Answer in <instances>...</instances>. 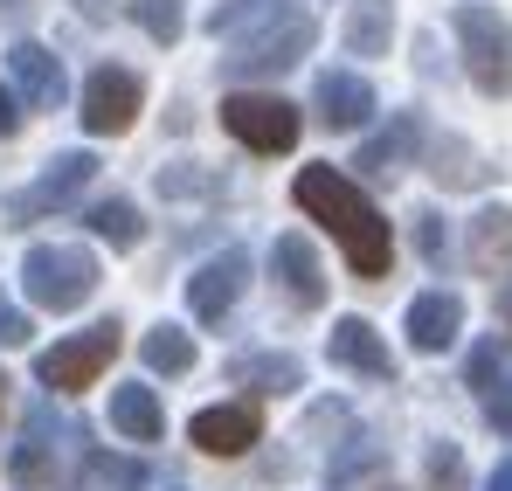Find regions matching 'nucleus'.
<instances>
[{"label": "nucleus", "mask_w": 512, "mask_h": 491, "mask_svg": "<svg viewBox=\"0 0 512 491\" xmlns=\"http://www.w3.org/2000/svg\"><path fill=\"white\" fill-rule=\"evenodd\" d=\"M284 7H291V0H229V7L208 14V28H215V35H243L250 21H270V14H284Z\"/></svg>", "instance_id": "24"}, {"label": "nucleus", "mask_w": 512, "mask_h": 491, "mask_svg": "<svg viewBox=\"0 0 512 491\" xmlns=\"http://www.w3.org/2000/svg\"><path fill=\"white\" fill-rule=\"evenodd\" d=\"M77 7H84L90 21H97V14H104V7H111V0H77Z\"/></svg>", "instance_id": "36"}, {"label": "nucleus", "mask_w": 512, "mask_h": 491, "mask_svg": "<svg viewBox=\"0 0 512 491\" xmlns=\"http://www.w3.org/2000/svg\"><path fill=\"white\" fill-rule=\"evenodd\" d=\"M506 256H512V215L506 208H485V215L471 222V263H478V270H499Z\"/></svg>", "instance_id": "20"}, {"label": "nucleus", "mask_w": 512, "mask_h": 491, "mask_svg": "<svg viewBox=\"0 0 512 491\" xmlns=\"http://www.w3.org/2000/svg\"><path fill=\"white\" fill-rule=\"evenodd\" d=\"M450 21H457L471 83H478L485 97H512V21L499 14V7H478V0H464Z\"/></svg>", "instance_id": "3"}, {"label": "nucleus", "mask_w": 512, "mask_h": 491, "mask_svg": "<svg viewBox=\"0 0 512 491\" xmlns=\"http://www.w3.org/2000/svg\"><path fill=\"white\" fill-rule=\"evenodd\" d=\"M340 42L353 56H388V42H395V0H353Z\"/></svg>", "instance_id": "16"}, {"label": "nucleus", "mask_w": 512, "mask_h": 491, "mask_svg": "<svg viewBox=\"0 0 512 491\" xmlns=\"http://www.w3.org/2000/svg\"><path fill=\"white\" fill-rule=\"evenodd\" d=\"M298 374H305V367H298L291 353H256V360L236 367V381H256L263 395H291V388H298Z\"/></svg>", "instance_id": "22"}, {"label": "nucleus", "mask_w": 512, "mask_h": 491, "mask_svg": "<svg viewBox=\"0 0 512 491\" xmlns=\"http://www.w3.org/2000/svg\"><path fill=\"white\" fill-rule=\"evenodd\" d=\"M90 229H97V236H104L111 249H132L139 236H146V222H139V208H132V201H118V194L90 208Z\"/></svg>", "instance_id": "21"}, {"label": "nucleus", "mask_w": 512, "mask_h": 491, "mask_svg": "<svg viewBox=\"0 0 512 491\" xmlns=\"http://www.w3.org/2000/svg\"><path fill=\"white\" fill-rule=\"evenodd\" d=\"M28 312H21V305H7V298H0V346H28Z\"/></svg>", "instance_id": "31"}, {"label": "nucleus", "mask_w": 512, "mask_h": 491, "mask_svg": "<svg viewBox=\"0 0 512 491\" xmlns=\"http://www.w3.org/2000/svg\"><path fill=\"white\" fill-rule=\"evenodd\" d=\"M0 402H7V374H0Z\"/></svg>", "instance_id": "38"}, {"label": "nucleus", "mask_w": 512, "mask_h": 491, "mask_svg": "<svg viewBox=\"0 0 512 491\" xmlns=\"http://www.w3.org/2000/svg\"><path fill=\"white\" fill-rule=\"evenodd\" d=\"M429 485L464 491V457H457V443H436V450H429Z\"/></svg>", "instance_id": "28"}, {"label": "nucleus", "mask_w": 512, "mask_h": 491, "mask_svg": "<svg viewBox=\"0 0 512 491\" xmlns=\"http://www.w3.org/2000/svg\"><path fill=\"white\" fill-rule=\"evenodd\" d=\"M111 429L132 436V443H153V436L167 429L160 395H153V388H111Z\"/></svg>", "instance_id": "17"}, {"label": "nucleus", "mask_w": 512, "mask_h": 491, "mask_svg": "<svg viewBox=\"0 0 512 491\" xmlns=\"http://www.w3.org/2000/svg\"><path fill=\"white\" fill-rule=\"evenodd\" d=\"M49 429H56V415H49V409L28 415V436L14 443V478H21V485H49V450H56Z\"/></svg>", "instance_id": "18"}, {"label": "nucleus", "mask_w": 512, "mask_h": 491, "mask_svg": "<svg viewBox=\"0 0 512 491\" xmlns=\"http://www.w3.org/2000/svg\"><path fill=\"white\" fill-rule=\"evenodd\" d=\"M326 353H333L340 367H353V374H367V381H388V374H395L388 339L367 326V319H340V326H333V339H326Z\"/></svg>", "instance_id": "13"}, {"label": "nucleus", "mask_w": 512, "mask_h": 491, "mask_svg": "<svg viewBox=\"0 0 512 491\" xmlns=\"http://www.w3.org/2000/svg\"><path fill=\"white\" fill-rule=\"evenodd\" d=\"M132 21L153 35V42H180V0H132Z\"/></svg>", "instance_id": "25"}, {"label": "nucleus", "mask_w": 512, "mask_h": 491, "mask_svg": "<svg viewBox=\"0 0 512 491\" xmlns=\"http://www.w3.org/2000/svg\"><path fill=\"white\" fill-rule=\"evenodd\" d=\"M367 118H374V90H367V77L326 70V77H319V125H326V132H353V125H367Z\"/></svg>", "instance_id": "14"}, {"label": "nucleus", "mask_w": 512, "mask_h": 491, "mask_svg": "<svg viewBox=\"0 0 512 491\" xmlns=\"http://www.w3.org/2000/svg\"><path fill=\"white\" fill-rule=\"evenodd\" d=\"M111 353H118V326H90V332H77V339H56V346L35 360V374H42L49 388L77 395V388H90V381L111 367Z\"/></svg>", "instance_id": "6"}, {"label": "nucleus", "mask_w": 512, "mask_h": 491, "mask_svg": "<svg viewBox=\"0 0 512 491\" xmlns=\"http://www.w3.org/2000/svg\"><path fill=\"white\" fill-rule=\"evenodd\" d=\"M14 132H21V111H14V97L0 90V139H14Z\"/></svg>", "instance_id": "34"}, {"label": "nucleus", "mask_w": 512, "mask_h": 491, "mask_svg": "<svg viewBox=\"0 0 512 491\" xmlns=\"http://www.w3.org/2000/svg\"><path fill=\"white\" fill-rule=\"evenodd\" d=\"M90 180H97V160L90 153H56V160L42 166V180L14 201V215H42V208H63V201H77Z\"/></svg>", "instance_id": "11"}, {"label": "nucleus", "mask_w": 512, "mask_h": 491, "mask_svg": "<svg viewBox=\"0 0 512 491\" xmlns=\"http://www.w3.org/2000/svg\"><path fill=\"white\" fill-rule=\"evenodd\" d=\"M243 284H250V256H243V249H222V256H208V263L194 270V284H187V305H194V319H222V312L243 298Z\"/></svg>", "instance_id": "8"}, {"label": "nucleus", "mask_w": 512, "mask_h": 491, "mask_svg": "<svg viewBox=\"0 0 512 491\" xmlns=\"http://www.w3.org/2000/svg\"><path fill=\"white\" fill-rule=\"evenodd\" d=\"M35 14V0H0V28H21Z\"/></svg>", "instance_id": "33"}, {"label": "nucleus", "mask_w": 512, "mask_h": 491, "mask_svg": "<svg viewBox=\"0 0 512 491\" xmlns=\"http://www.w3.org/2000/svg\"><path fill=\"white\" fill-rule=\"evenodd\" d=\"M499 319H512V284H506V291H499Z\"/></svg>", "instance_id": "37"}, {"label": "nucleus", "mask_w": 512, "mask_h": 491, "mask_svg": "<svg viewBox=\"0 0 512 491\" xmlns=\"http://www.w3.org/2000/svg\"><path fill=\"white\" fill-rule=\"evenodd\" d=\"M139 77L132 70H118V63H97L84 83V125L97 139H118V132H132V118H139Z\"/></svg>", "instance_id": "7"}, {"label": "nucleus", "mask_w": 512, "mask_h": 491, "mask_svg": "<svg viewBox=\"0 0 512 491\" xmlns=\"http://www.w3.org/2000/svg\"><path fill=\"white\" fill-rule=\"evenodd\" d=\"M464 326V298L457 291H423L416 305H409V339H416V353H443L450 339Z\"/></svg>", "instance_id": "15"}, {"label": "nucleus", "mask_w": 512, "mask_h": 491, "mask_svg": "<svg viewBox=\"0 0 512 491\" xmlns=\"http://www.w3.org/2000/svg\"><path fill=\"white\" fill-rule=\"evenodd\" d=\"M160 194H215V173H187V166H160Z\"/></svg>", "instance_id": "29"}, {"label": "nucleus", "mask_w": 512, "mask_h": 491, "mask_svg": "<svg viewBox=\"0 0 512 491\" xmlns=\"http://www.w3.org/2000/svg\"><path fill=\"white\" fill-rule=\"evenodd\" d=\"M471 388H485V395L499 388V339H485V346L471 353Z\"/></svg>", "instance_id": "30"}, {"label": "nucleus", "mask_w": 512, "mask_h": 491, "mask_svg": "<svg viewBox=\"0 0 512 491\" xmlns=\"http://www.w3.org/2000/svg\"><path fill=\"white\" fill-rule=\"evenodd\" d=\"M312 42H319V21H312V14H284L277 28L250 35V42L229 56V77H284L291 63L312 56Z\"/></svg>", "instance_id": "4"}, {"label": "nucleus", "mask_w": 512, "mask_h": 491, "mask_svg": "<svg viewBox=\"0 0 512 491\" xmlns=\"http://www.w3.org/2000/svg\"><path fill=\"white\" fill-rule=\"evenodd\" d=\"M270 270H277V284H284L291 305H305V312L326 305V270H319V256H312L305 236H277L270 243Z\"/></svg>", "instance_id": "9"}, {"label": "nucleus", "mask_w": 512, "mask_h": 491, "mask_svg": "<svg viewBox=\"0 0 512 491\" xmlns=\"http://www.w3.org/2000/svg\"><path fill=\"white\" fill-rule=\"evenodd\" d=\"M416 222H423V229H416V243H423V256L436 263V256H443V215H416Z\"/></svg>", "instance_id": "32"}, {"label": "nucleus", "mask_w": 512, "mask_h": 491, "mask_svg": "<svg viewBox=\"0 0 512 491\" xmlns=\"http://www.w3.org/2000/svg\"><path fill=\"white\" fill-rule=\"evenodd\" d=\"M416 132H423L416 118H395V132H381V139H367V146H360V166H367L374 180H395L402 160H409V146H416Z\"/></svg>", "instance_id": "19"}, {"label": "nucleus", "mask_w": 512, "mask_h": 491, "mask_svg": "<svg viewBox=\"0 0 512 491\" xmlns=\"http://www.w3.org/2000/svg\"><path fill=\"white\" fill-rule=\"evenodd\" d=\"M256 436H263L256 402H222V409H201V415H194V443H201L208 457H243Z\"/></svg>", "instance_id": "10"}, {"label": "nucleus", "mask_w": 512, "mask_h": 491, "mask_svg": "<svg viewBox=\"0 0 512 491\" xmlns=\"http://www.w3.org/2000/svg\"><path fill=\"white\" fill-rule=\"evenodd\" d=\"M7 77H14V90H21L35 111H56V104H63V63H56L42 42H14V49H7Z\"/></svg>", "instance_id": "12"}, {"label": "nucleus", "mask_w": 512, "mask_h": 491, "mask_svg": "<svg viewBox=\"0 0 512 491\" xmlns=\"http://www.w3.org/2000/svg\"><path fill=\"white\" fill-rule=\"evenodd\" d=\"M222 125L250 146V153H291L298 146V104L284 97H222Z\"/></svg>", "instance_id": "5"}, {"label": "nucleus", "mask_w": 512, "mask_h": 491, "mask_svg": "<svg viewBox=\"0 0 512 491\" xmlns=\"http://www.w3.org/2000/svg\"><path fill=\"white\" fill-rule=\"evenodd\" d=\"M291 194H298V208H305V215H319V222L333 229V243L346 249L353 277H388V256H395L388 222H381V208L346 180L340 166H305Z\"/></svg>", "instance_id": "1"}, {"label": "nucleus", "mask_w": 512, "mask_h": 491, "mask_svg": "<svg viewBox=\"0 0 512 491\" xmlns=\"http://www.w3.org/2000/svg\"><path fill=\"white\" fill-rule=\"evenodd\" d=\"M139 353H146V367H153V374H187V367H194V339H187V332H173V326L146 332V346H139Z\"/></svg>", "instance_id": "23"}, {"label": "nucleus", "mask_w": 512, "mask_h": 491, "mask_svg": "<svg viewBox=\"0 0 512 491\" xmlns=\"http://www.w3.org/2000/svg\"><path fill=\"white\" fill-rule=\"evenodd\" d=\"M485 491H512V457L499 464V471H492V478H485Z\"/></svg>", "instance_id": "35"}, {"label": "nucleus", "mask_w": 512, "mask_h": 491, "mask_svg": "<svg viewBox=\"0 0 512 491\" xmlns=\"http://www.w3.org/2000/svg\"><path fill=\"white\" fill-rule=\"evenodd\" d=\"M139 485H146V471L125 464V457H97L90 478H84V491H139Z\"/></svg>", "instance_id": "27"}, {"label": "nucleus", "mask_w": 512, "mask_h": 491, "mask_svg": "<svg viewBox=\"0 0 512 491\" xmlns=\"http://www.w3.org/2000/svg\"><path fill=\"white\" fill-rule=\"evenodd\" d=\"M429 173H436L443 187H478V180H485V166L464 160V146H457V139H443V146H436V166H429Z\"/></svg>", "instance_id": "26"}, {"label": "nucleus", "mask_w": 512, "mask_h": 491, "mask_svg": "<svg viewBox=\"0 0 512 491\" xmlns=\"http://www.w3.org/2000/svg\"><path fill=\"white\" fill-rule=\"evenodd\" d=\"M21 291L42 312H77L90 291H97V256L77 249V243H35L21 256Z\"/></svg>", "instance_id": "2"}]
</instances>
